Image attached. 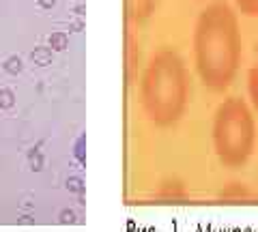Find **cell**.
<instances>
[{
    "label": "cell",
    "mask_w": 258,
    "mask_h": 232,
    "mask_svg": "<svg viewBox=\"0 0 258 232\" xmlns=\"http://www.w3.org/2000/svg\"><path fill=\"white\" fill-rule=\"evenodd\" d=\"M247 95H250L254 110L258 112V67H252L247 71Z\"/></svg>",
    "instance_id": "5b68a950"
},
{
    "label": "cell",
    "mask_w": 258,
    "mask_h": 232,
    "mask_svg": "<svg viewBox=\"0 0 258 232\" xmlns=\"http://www.w3.org/2000/svg\"><path fill=\"white\" fill-rule=\"evenodd\" d=\"M237 9L247 17H258V0H235Z\"/></svg>",
    "instance_id": "8992f818"
},
{
    "label": "cell",
    "mask_w": 258,
    "mask_h": 232,
    "mask_svg": "<svg viewBox=\"0 0 258 232\" xmlns=\"http://www.w3.org/2000/svg\"><path fill=\"white\" fill-rule=\"evenodd\" d=\"M192 77L183 56L172 47H160L148 58L140 77V103L151 125L175 127L187 112Z\"/></svg>",
    "instance_id": "7a4b0ae2"
},
{
    "label": "cell",
    "mask_w": 258,
    "mask_h": 232,
    "mask_svg": "<svg viewBox=\"0 0 258 232\" xmlns=\"http://www.w3.org/2000/svg\"><path fill=\"white\" fill-rule=\"evenodd\" d=\"M213 151L224 168L239 170L250 161L256 144L254 112L241 97H226L213 114Z\"/></svg>",
    "instance_id": "3957f363"
},
{
    "label": "cell",
    "mask_w": 258,
    "mask_h": 232,
    "mask_svg": "<svg viewBox=\"0 0 258 232\" xmlns=\"http://www.w3.org/2000/svg\"><path fill=\"white\" fill-rule=\"evenodd\" d=\"M157 4H160V0H125L127 17L136 24H142L155 13Z\"/></svg>",
    "instance_id": "277c9868"
},
{
    "label": "cell",
    "mask_w": 258,
    "mask_h": 232,
    "mask_svg": "<svg viewBox=\"0 0 258 232\" xmlns=\"http://www.w3.org/2000/svg\"><path fill=\"white\" fill-rule=\"evenodd\" d=\"M194 65L202 86L224 93L241 65L239 17L226 0H215L200 11L194 26Z\"/></svg>",
    "instance_id": "6da1fadb"
}]
</instances>
